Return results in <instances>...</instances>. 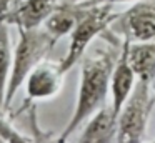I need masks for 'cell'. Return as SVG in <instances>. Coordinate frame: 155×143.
<instances>
[{
    "label": "cell",
    "mask_w": 155,
    "mask_h": 143,
    "mask_svg": "<svg viewBox=\"0 0 155 143\" xmlns=\"http://www.w3.org/2000/svg\"><path fill=\"white\" fill-rule=\"evenodd\" d=\"M127 55L137 78L155 82V37L147 42H127Z\"/></svg>",
    "instance_id": "30bf717a"
},
{
    "label": "cell",
    "mask_w": 155,
    "mask_h": 143,
    "mask_svg": "<svg viewBox=\"0 0 155 143\" xmlns=\"http://www.w3.org/2000/svg\"><path fill=\"white\" fill-rule=\"evenodd\" d=\"M117 140V115L105 103L85 122L78 141L80 143H110Z\"/></svg>",
    "instance_id": "ba28073f"
},
{
    "label": "cell",
    "mask_w": 155,
    "mask_h": 143,
    "mask_svg": "<svg viewBox=\"0 0 155 143\" xmlns=\"http://www.w3.org/2000/svg\"><path fill=\"white\" fill-rule=\"evenodd\" d=\"M55 45L57 40L42 25L35 28H18V42L12 53V68L5 92L4 110L10 108L12 100L18 88L24 85L27 75L47 58Z\"/></svg>",
    "instance_id": "7a4b0ae2"
},
{
    "label": "cell",
    "mask_w": 155,
    "mask_h": 143,
    "mask_svg": "<svg viewBox=\"0 0 155 143\" xmlns=\"http://www.w3.org/2000/svg\"><path fill=\"white\" fill-rule=\"evenodd\" d=\"M135 82H137V75H135L134 68H132L130 62H128L127 42L122 40L117 60H115L114 68H112V73H110V85H108L110 106H112L115 115H118L122 105H124L125 100L128 98Z\"/></svg>",
    "instance_id": "52a82bcc"
},
{
    "label": "cell",
    "mask_w": 155,
    "mask_h": 143,
    "mask_svg": "<svg viewBox=\"0 0 155 143\" xmlns=\"http://www.w3.org/2000/svg\"><path fill=\"white\" fill-rule=\"evenodd\" d=\"M84 7H85V3L80 2V0L78 2L57 5L54 8V12L47 17V20L42 23V27L58 42L60 38H64L65 35H68L72 32V28L77 23Z\"/></svg>",
    "instance_id": "9c48e42d"
},
{
    "label": "cell",
    "mask_w": 155,
    "mask_h": 143,
    "mask_svg": "<svg viewBox=\"0 0 155 143\" xmlns=\"http://www.w3.org/2000/svg\"><path fill=\"white\" fill-rule=\"evenodd\" d=\"M0 140L7 143H24L30 141V136L24 135L20 130H17L10 123V120L7 118V115L4 113V110L0 108Z\"/></svg>",
    "instance_id": "7c38bea8"
},
{
    "label": "cell",
    "mask_w": 155,
    "mask_h": 143,
    "mask_svg": "<svg viewBox=\"0 0 155 143\" xmlns=\"http://www.w3.org/2000/svg\"><path fill=\"white\" fill-rule=\"evenodd\" d=\"M82 2H87V3H134V2H140V0H82Z\"/></svg>",
    "instance_id": "5bb4252c"
},
{
    "label": "cell",
    "mask_w": 155,
    "mask_h": 143,
    "mask_svg": "<svg viewBox=\"0 0 155 143\" xmlns=\"http://www.w3.org/2000/svg\"><path fill=\"white\" fill-rule=\"evenodd\" d=\"M155 106L153 83L137 78L128 98L117 115V140L120 143L143 141L152 110Z\"/></svg>",
    "instance_id": "277c9868"
},
{
    "label": "cell",
    "mask_w": 155,
    "mask_h": 143,
    "mask_svg": "<svg viewBox=\"0 0 155 143\" xmlns=\"http://www.w3.org/2000/svg\"><path fill=\"white\" fill-rule=\"evenodd\" d=\"M82 2V0H80ZM85 7L78 17L75 27L72 28L70 35V43L68 50L60 60V68L65 73H68L78 62L82 57L87 53L90 43L105 32H108L110 23L115 20L118 13L114 12L112 3H87L84 2Z\"/></svg>",
    "instance_id": "3957f363"
},
{
    "label": "cell",
    "mask_w": 155,
    "mask_h": 143,
    "mask_svg": "<svg viewBox=\"0 0 155 143\" xmlns=\"http://www.w3.org/2000/svg\"><path fill=\"white\" fill-rule=\"evenodd\" d=\"M8 27L10 25L5 22L0 23V108L2 110H4V103H5V92H7V83L12 68V53H14L10 45Z\"/></svg>",
    "instance_id": "8fae6325"
},
{
    "label": "cell",
    "mask_w": 155,
    "mask_h": 143,
    "mask_svg": "<svg viewBox=\"0 0 155 143\" xmlns=\"http://www.w3.org/2000/svg\"><path fill=\"white\" fill-rule=\"evenodd\" d=\"M108 33L125 42H147L155 37V0L134 2L118 13L108 27Z\"/></svg>",
    "instance_id": "5b68a950"
},
{
    "label": "cell",
    "mask_w": 155,
    "mask_h": 143,
    "mask_svg": "<svg viewBox=\"0 0 155 143\" xmlns=\"http://www.w3.org/2000/svg\"><path fill=\"white\" fill-rule=\"evenodd\" d=\"M17 0H0V23L5 22V17L8 15L12 8H14Z\"/></svg>",
    "instance_id": "4fadbf2b"
},
{
    "label": "cell",
    "mask_w": 155,
    "mask_h": 143,
    "mask_svg": "<svg viewBox=\"0 0 155 143\" xmlns=\"http://www.w3.org/2000/svg\"><path fill=\"white\" fill-rule=\"evenodd\" d=\"M64 76L65 72L60 68L58 62H48L47 58L40 62L27 75L22 85L25 86V103L55 98L62 92Z\"/></svg>",
    "instance_id": "8992f818"
},
{
    "label": "cell",
    "mask_w": 155,
    "mask_h": 143,
    "mask_svg": "<svg viewBox=\"0 0 155 143\" xmlns=\"http://www.w3.org/2000/svg\"><path fill=\"white\" fill-rule=\"evenodd\" d=\"M117 55L118 53H114L112 50H95L90 55L82 57L75 106L68 123L58 136V141L70 138V135H74L100 106L105 105L110 85V73Z\"/></svg>",
    "instance_id": "6da1fadb"
},
{
    "label": "cell",
    "mask_w": 155,
    "mask_h": 143,
    "mask_svg": "<svg viewBox=\"0 0 155 143\" xmlns=\"http://www.w3.org/2000/svg\"><path fill=\"white\" fill-rule=\"evenodd\" d=\"M153 90H155V82H153Z\"/></svg>",
    "instance_id": "9a60e30c"
}]
</instances>
